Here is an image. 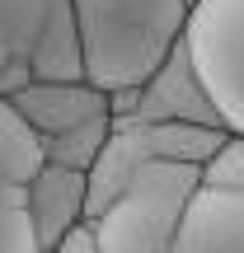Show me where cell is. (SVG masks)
I'll list each match as a JSON object with an SVG mask.
<instances>
[{
    "mask_svg": "<svg viewBox=\"0 0 244 253\" xmlns=\"http://www.w3.org/2000/svg\"><path fill=\"white\" fill-rule=\"evenodd\" d=\"M136 118L146 122H193V126H221L216 118V103H211L207 84H202L197 66L188 56V42H174L164 52V61L136 84V103H132Z\"/></svg>",
    "mask_w": 244,
    "mask_h": 253,
    "instance_id": "cell-8",
    "label": "cell"
},
{
    "mask_svg": "<svg viewBox=\"0 0 244 253\" xmlns=\"http://www.w3.org/2000/svg\"><path fill=\"white\" fill-rule=\"evenodd\" d=\"M85 75L99 89H136L188 24V0H71Z\"/></svg>",
    "mask_w": 244,
    "mask_h": 253,
    "instance_id": "cell-1",
    "label": "cell"
},
{
    "mask_svg": "<svg viewBox=\"0 0 244 253\" xmlns=\"http://www.w3.org/2000/svg\"><path fill=\"white\" fill-rule=\"evenodd\" d=\"M183 42L221 126L244 136V0H197L183 24Z\"/></svg>",
    "mask_w": 244,
    "mask_h": 253,
    "instance_id": "cell-6",
    "label": "cell"
},
{
    "mask_svg": "<svg viewBox=\"0 0 244 253\" xmlns=\"http://www.w3.org/2000/svg\"><path fill=\"white\" fill-rule=\"evenodd\" d=\"M188 5H197V0H188Z\"/></svg>",
    "mask_w": 244,
    "mask_h": 253,
    "instance_id": "cell-12",
    "label": "cell"
},
{
    "mask_svg": "<svg viewBox=\"0 0 244 253\" xmlns=\"http://www.w3.org/2000/svg\"><path fill=\"white\" fill-rule=\"evenodd\" d=\"M226 126H193V122H146L136 113H113L108 141L90 164V220L155 160L207 164L226 145Z\"/></svg>",
    "mask_w": 244,
    "mask_h": 253,
    "instance_id": "cell-5",
    "label": "cell"
},
{
    "mask_svg": "<svg viewBox=\"0 0 244 253\" xmlns=\"http://www.w3.org/2000/svg\"><path fill=\"white\" fill-rule=\"evenodd\" d=\"M24 211L38 253H47L56 239H66L75 225L90 220V173L43 160L38 173L24 183Z\"/></svg>",
    "mask_w": 244,
    "mask_h": 253,
    "instance_id": "cell-10",
    "label": "cell"
},
{
    "mask_svg": "<svg viewBox=\"0 0 244 253\" xmlns=\"http://www.w3.org/2000/svg\"><path fill=\"white\" fill-rule=\"evenodd\" d=\"M38 136L9 108V99H0V253H38L24 211V183L38 173Z\"/></svg>",
    "mask_w": 244,
    "mask_h": 253,
    "instance_id": "cell-9",
    "label": "cell"
},
{
    "mask_svg": "<svg viewBox=\"0 0 244 253\" xmlns=\"http://www.w3.org/2000/svg\"><path fill=\"white\" fill-rule=\"evenodd\" d=\"M174 253H244V136H226L202 164Z\"/></svg>",
    "mask_w": 244,
    "mask_h": 253,
    "instance_id": "cell-7",
    "label": "cell"
},
{
    "mask_svg": "<svg viewBox=\"0 0 244 253\" xmlns=\"http://www.w3.org/2000/svg\"><path fill=\"white\" fill-rule=\"evenodd\" d=\"M33 80H85L71 0H0V99Z\"/></svg>",
    "mask_w": 244,
    "mask_h": 253,
    "instance_id": "cell-2",
    "label": "cell"
},
{
    "mask_svg": "<svg viewBox=\"0 0 244 253\" xmlns=\"http://www.w3.org/2000/svg\"><path fill=\"white\" fill-rule=\"evenodd\" d=\"M202 164L155 160L94 216V235L103 253H174L179 220L197 188Z\"/></svg>",
    "mask_w": 244,
    "mask_h": 253,
    "instance_id": "cell-3",
    "label": "cell"
},
{
    "mask_svg": "<svg viewBox=\"0 0 244 253\" xmlns=\"http://www.w3.org/2000/svg\"><path fill=\"white\" fill-rule=\"evenodd\" d=\"M47 253H103L99 249V235H94V220H85V225H75L66 239H56Z\"/></svg>",
    "mask_w": 244,
    "mask_h": 253,
    "instance_id": "cell-11",
    "label": "cell"
},
{
    "mask_svg": "<svg viewBox=\"0 0 244 253\" xmlns=\"http://www.w3.org/2000/svg\"><path fill=\"white\" fill-rule=\"evenodd\" d=\"M9 108L24 118L38 136V150L52 164L85 169L99 160L113 126V94L85 75V80H33L19 94H9Z\"/></svg>",
    "mask_w": 244,
    "mask_h": 253,
    "instance_id": "cell-4",
    "label": "cell"
}]
</instances>
